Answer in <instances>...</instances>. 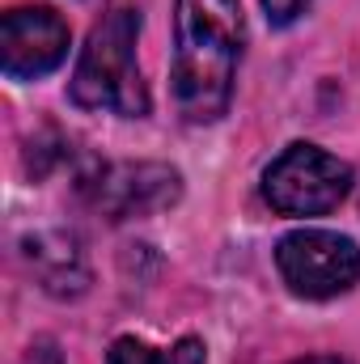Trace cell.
Returning a JSON list of instances; mask_svg holds the SVG:
<instances>
[{
	"label": "cell",
	"instance_id": "6da1fadb",
	"mask_svg": "<svg viewBox=\"0 0 360 364\" xmlns=\"http://www.w3.org/2000/svg\"><path fill=\"white\" fill-rule=\"evenodd\" d=\"M242 34L238 0H174V102L186 123H216L229 110Z\"/></svg>",
	"mask_w": 360,
	"mask_h": 364
},
{
	"label": "cell",
	"instance_id": "7a4b0ae2",
	"mask_svg": "<svg viewBox=\"0 0 360 364\" xmlns=\"http://www.w3.org/2000/svg\"><path fill=\"white\" fill-rule=\"evenodd\" d=\"M136 38H140V13L127 4H115L110 13H102V21L90 30L73 81H68V97L81 110H110L123 119H144L153 97L140 77L136 64Z\"/></svg>",
	"mask_w": 360,
	"mask_h": 364
},
{
	"label": "cell",
	"instance_id": "3957f363",
	"mask_svg": "<svg viewBox=\"0 0 360 364\" xmlns=\"http://www.w3.org/2000/svg\"><path fill=\"white\" fill-rule=\"evenodd\" d=\"M352 191V166L318 144H288L263 170V199L280 216H327Z\"/></svg>",
	"mask_w": 360,
	"mask_h": 364
},
{
	"label": "cell",
	"instance_id": "277c9868",
	"mask_svg": "<svg viewBox=\"0 0 360 364\" xmlns=\"http://www.w3.org/2000/svg\"><path fill=\"white\" fill-rule=\"evenodd\" d=\"M275 272L288 292L305 301H331L360 284V246L331 229H297L280 237Z\"/></svg>",
	"mask_w": 360,
	"mask_h": 364
},
{
	"label": "cell",
	"instance_id": "5b68a950",
	"mask_svg": "<svg viewBox=\"0 0 360 364\" xmlns=\"http://www.w3.org/2000/svg\"><path fill=\"white\" fill-rule=\"evenodd\" d=\"M68 21L47 4L9 9L0 21V68L13 81H38L68 60Z\"/></svg>",
	"mask_w": 360,
	"mask_h": 364
},
{
	"label": "cell",
	"instance_id": "8992f818",
	"mask_svg": "<svg viewBox=\"0 0 360 364\" xmlns=\"http://www.w3.org/2000/svg\"><path fill=\"white\" fill-rule=\"evenodd\" d=\"M93 208H102L110 220H127V216H149L170 208L182 195L179 170L157 166V161H136V166H102V174L85 182Z\"/></svg>",
	"mask_w": 360,
	"mask_h": 364
},
{
	"label": "cell",
	"instance_id": "52a82bcc",
	"mask_svg": "<svg viewBox=\"0 0 360 364\" xmlns=\"http://www.w3.org/2000/svg\"><path fill=\"white\" fill-rule=\"evenodd\" d=\"M26 255H30L34 272L43 279V288H51V292H60V296L81 292V288L90 284L81 246H77V237H68V233H38V237H30V250H26Z\"/></svg>",
	"mask_w": 360,
	"mask_h": 364
},
{
	"label": "cell",
	"instance_id": "ba28073f",
	"mask_svg": "<svg viewBox=\"0 0 360 364\" xmlns=\"http://www.w3.org/2000/svg\"><path fill=\"white\" fill-rule=\"evenodd\" d=\"M110 364H203V343L195 335H186L174 348L162 352V348H149V343L123 335L110 343Z\"/></svg>",
	"mask_w": 360,
	"mask_h": 364
},
{
	"label": "cell",
	"instance_id": "9c48e42d",
	"mask_svg": "<svg viewBox=\"0 0 360 364\" xmlns=\"http://www.w3.org/2000/svg\"><path fill=\"white\" fill-rule=\"evenodd\" d=\"M314 0H263V13H268L271 26H292Z\"/></svg>",
	"mask_w": 360,
	"mask_h": 364
},
{
	"label": "cell",
	"instance_id": "30bf717a",
	"mask_svg": "<svg viewBox=\"0 0 360 364\" xmlns=\"http://www.w3.org/2000/svg\"><path fill=\"white\" fill-rule=\"evenodd\" d=\"M288 364H348L339 356H305V360H288Z\"/></svg>",
	"mask_w": 360,
	"mask_h": 364
}]
</instances>
